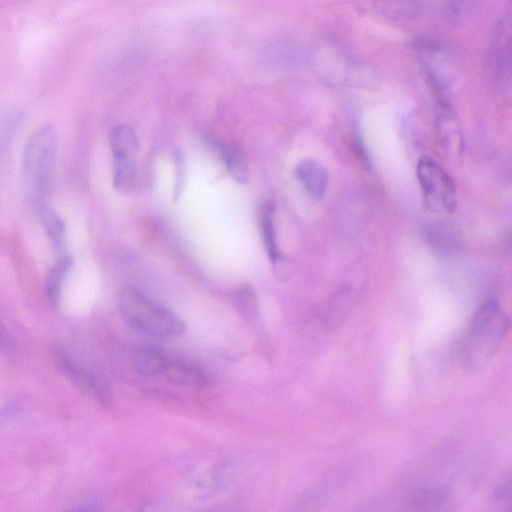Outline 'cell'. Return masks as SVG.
<instances>
[{"mask_svg":"<svg viewBox=\"0 0 512 512\" xmlns=\"http://www.w3.org/2000/svg\"><path fill=\"white\" fill-rule=\"evenodd\" d=\"M509 329V319L495 301L481 305L471 318L462 344L463 363L479 369L494 357Z\"/></svg>","mask_w":512,"mask_h":512,"instance_id":"6da1fadb","label":"cell"},{"mask_svg":"<svg viewBox=\"0 0 512 512\" xmlns=\"http://www.w3.org/2000/svg\"><path fill=\"white\" fill-rule=\"evenodd\" d=\"M118 306L124 320L143 334L175 338L185 331V323L178 315L133 286L121 289Z\"/></svg>","mask_w":512,"mask_h":512,"instance_id":"7a4b0ae2","label":"cell"},{"mask_svg":"<svg viewBox=\"0 0 512 512\" xmlns=\"http://www.w3.org/2000/svg\"><path fill=\"white\" fill-rule=\"evenodd\" d=\"M57 136L50 124L38 127L27 140L23 152V176L26 188L39 205L47 196L54 177Z\"/></svg>","mask_w":512,"mask_h":512,"instance_id":"3957f363","label":"cell"},{"mask_svg":"<svg viewBox=\"0 0 512 512\" xmlns=\"http://www.w3.org/2000/svg\"><path fill=\"white\" fill-rule=\"evenodd\" d=\"M415 50L436 95L443 97L456 85L462 72L456 54L444 43L427 38L418 40Z\"/></svg>","mask_w":512,"mask_h":512,"instance_id":"277c9868","label":"cell"},{"mask_svg":"<svg viewBox=\"0 0 512 512\" xmlns=\"http://www.w3.org/2000/svg\"><path fill=\"white\" fill-rule=\"evenodd\" d=\"M416 175L428 207L445 212L455 210L457 199L454 181L436 161L422 157L417 163Z\"/></svg>","mask_w":512,"mask_h":512,"instance_id":"5b68a950","label":"cell"},{"mask_svg":"<svg viewBox=\"0 0 512 512\" xmlns=\"http://www.w3.org/2000/svg\"><path fill=\"white\" fill-rule=\"evenodd\" d=\"M109 140L113 155L114 187L119 192H129L135 183L137 170L135 131L129 125H117L110 131Z\"/></svg>","mask_w":512,"mask_h":512,"instance_id":"8992f818","label":"cell"},{"mask_svg":"<svg viewBox=\"0 0 512 512\" xmlns=\"http://www.w3.org/2000/svg\"><path fill=\"white\" fill-rule=\"evenodd\" d=\"M435 130L444 156L455 164L461 161L464 153L461 126L452 106L442 97L437 98Z\"/></svg>","mask_w":512,"mask_h":512,"instance_id":"52a82bcc","label":"cell"},{"mask_svg":"<svg viewBox=\"0 0 512 512\" xmlns=\"http://www.w3.org/2000/svg\"><path fill=\"white\" fill-rule=\"evenodd\" d=\"M53 359L58 370L81 390L91 394L102 405H109L108 387L98 375L83 367L65 349L56 348Z\"/></svg>","mask_w":512,"mask_h":512,"instance_id":"ba28073f","label":"cell"},{"mask_svg":"<svg viewBox=\"0 0 512 512\" xmlns=\"http://www.w3.org/2000/svg\"><path fill=\"white\" fill-rule=\"evenodd\" d=\"M510 18L503 16L496 23L490 56L493 79L499 88L510 84L511 71Z\"/></svg>","mask_w":512,"mask_h":512,"instance_id":"9c48e42d","label":"cell"},{"mask_svg":"<svg viewBox=\"0 0 512 512\" xmlns=\"http://www.w3.org/2000/svg\"><path fill=\"white\" fill-rule=\"evenodd\" d=\"M427 245L441 257H452L462 252L464 242L460 232L445 221L432 223L425 232Z\"/></svg>","mask_w":512,"mask_h":512,"instance_id":"30bf717a","label":"cell"},{"mask_svg":"<svg viewBox=\"0 0 512 512\" xmlns=\"http://www.w3.org/2000/svg\"><path fill=\"white\" fill-rule=\"evenodd\" d=\"M295 176L311 198L320 200L326 194L329 174L319 161L302 159L295 168Z\"/></svg>","mask_w":512,"mask_h":512,"instance_id":"8fae6325","label":"cell"},{"mask_svg":"<svg viewBox=\"0 0 512 512\" xmlns=\"http://www.w3.org/2000/svg\"><path fill=\"white\" fill-rule=\"evenodd\" d=\"M163 373L171 383L186 388H201L207 383L205 373L188 361L168 360Z\"/></svg>","mask_w":512,"mask_h":512,"instance_id":"7c38bea8","label":"cell"},{"mask_svg":"<svg viewBox=\"0 0 512 512\" xmlns=\"http://www.w3.org/2000/svg\"><path fill=\"white\" fill-rule=\"evenodd\" d=\"M168 359L158 349L140 347L132 357L133 367L142 376L151 377L163 373Z\"/></svg>","mask_w":512,"mask_h":512,"instance_id":"4fadbf2b","label":"cell"},{"mask_svg":"<svg viewBox=\"0 0 512 512\" xmlns=\"http://www.w3.org/2000/svg\"><path fill=\"white\" fill-rule=\"evenodd\" d=\"M273 211L274 209L271 204H265L260 211L259 225L267 256L272 264H277L281 260L282 255L277 243Z\"/></svg>","mask_w":512,"mask_h":512,"instance_id":"5bb4252c","label":"cell"},{"mask_svg":"<svg viewBox=\"0 0 512 512\" xmlns=\"http://www.w3.org/2000/svg\"><path fill=\"white\" fill-rule=\"evenodd\" d=\"M39 218L52 245L62 250L65 246L66 226L64 220L46 204L39 205Z\"/></svg>","mask_w":512,"mask_h":512,"instance_id":"9a60e30c","label":"cell"},{"mask_svg":"<svg viewBox=\"0 0 512 512\" xmlns=\"http://www.w3.org/2000/svg\"><path fill=\"white\" fill-rule=\"evenodd\" d=\"M73 265L69 255H62L50 269L46 279V293L52 306L57 307L62 292L63 281Z\"/></svg>","mask_w":512,"mask_h":512,"instance_id":"2e32d148","label":"cell"},{"mask_svg":"<svg viewBox=\"0 0 512 512\" xmlns=\"http://www.w3.org/2000/svg\"><path fill=\"white\" fill-rule=\"evenodd\" d=\"M220 153L227 171L231 177L244 184L248 180V165L242 151L235 145L224 143L220 146Z\"/></svg>","mask_w":512,"mask_h":512,"instance_id":"e0dca14e","label":"cell"},{"mask_svg":"<svg viewBox=\"0 0 512 512\" xmlns=\"http://www.w3.org/2000/svg\"><path fill=\"white\" fill-rule=\"evenodd\" d=\"M235 301L241 315L250 323L258 318V300L254 288L249 283H242L235 290Z\"/></svg>","mask_w":512,"mask_h":512,"instance_id":"ac0fdd59","label":"cell"},{"mask_svg":"<svg viewBox=\"0 0 512 512\" xmlns=\"http://www.w3.org/2000/svg\"><path fill=\"white\" fill-rule=\"evenodd\" d=\"M235 469L231 464H222L208 472L200 481L199 489L204 495H211L232 481Z\"/></svg>","mask_w":512,"mask_h":512,"instance_id":"d6986e66","label":"cell"},{"mask_svg":"<svg viewBox=\"0 0 512 512\" xmlns=\"http://www.w3.org/2000/svg\"><path fill=\"white\" fill-rule=\"evenodd\" d=\"M22 117L21 111L16 109L0 115V146L6 145L13 139L22 122Z\"/></svg>","mask_w":512,"mask_h":512,"instance_id":"ffe728a7","label":"cell"},{"mask_svg":"<svg viewBox=\"0 0 512 512\" xmlns=\"http://www.w3.org/2000/svg\"><path fill=\"white\" fill-rule=\"evenodd\" d=\"M174 159H175L176 167H177V171H178L177 181H176V186H175V197H177V195H179V193L181 191V186L183 184L185 162H184L182 153L179 151L175 153Z\"/></svg>","mask_w":512,"mask_h":512,"instance_id":"44dd1931","label":"cell"},{"mask_svg":"<svg viewBox=\"0 0 512 512\" xmlns=\"http://www.w3.org/2000/svg\"><path fill=\"white\" fill-rule=\"evenodd\" d=\"M17 411V406L15 404H5L0 406V428L8 422L11 418L14 417Z\"/></svg>","mask_w":512,"mask_h":512,"instance_id":"7402d4cb","label":"cell"},{"mask_svg":"<svg viewBox=\"0 0 512 512\" xmlns=\"http://www.w3.org/2000/svg\"><path fill=\"white\" fill-rule=\"evenodd\" d=\"M65 512H100V506L96 502L82 503L67 509Z\"/></svg>","mask_w":512,"mask_h":512,"instance_id":"603a6c76","label":"cell"},{"mask_svg":"<svg viewBox=\"0 0 512 512\" xmlns=\"http://www.w3.org/2000/svg\"><path fill=\"white\" fill-rule=\"evenodd\" d=\"M134 512H163V510L154 503H147L139 507Z\"/></svg>","mask_w":512,"mask_h":512,"instance_id":"cb8c5ba5","label":"cell"},{"mask_svg":"<svg viewBox=\"0 0 512 512\" xmlns=\"http://www.w3.org/2000/svg\"><path fill=\"white\" fill-rule=\"evenodd\" d=\"M7 339V329L0 319V344L3 343Z\"/></svg>","mask_w":512,"mask_h":512,"instance_id":"d4e9b609","label":"cell"},{"mask_svg":"<svg viewBox=\"0 0 512 512\" xmlns=\"http://www.w3.org/2000/svg\"><path fill=\"white\" fill-rule=\"evenodd\" d=\"M210 512H229L228 509L224 507L214 508Z\"/></svg>","mask_w":512,"mask_h":512,"instance_id":"484cf974","label":"cell"}]
</instances>
